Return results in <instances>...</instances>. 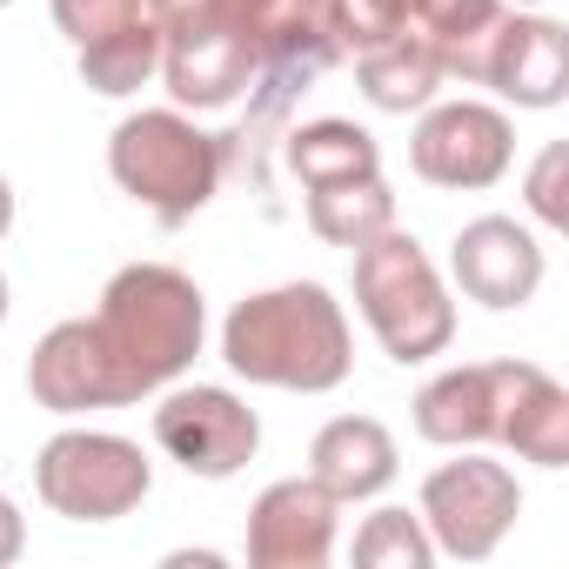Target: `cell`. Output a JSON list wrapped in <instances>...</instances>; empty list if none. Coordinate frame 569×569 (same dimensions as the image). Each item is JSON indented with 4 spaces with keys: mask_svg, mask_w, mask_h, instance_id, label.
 Listing matches in <instances>:
<instances>
[{
    "mask_svg": "<svg viewBox=\"0 0 569 569\" xmlns=\"http://www.w3.org/2000/svg\"><path fill=\"white\" fill-rule=\"evenodd\" d=\"M221 362L254 389L329 396L356 369V329L322 281H274L228 309Z\"/></svg>",
    "mask_w": 569,
    "mask_h": 569,
    "instance_id": "obj_1",
    "label": "cell"
},
{
    "mask_svg": "<svg viewBox=\"0 0 569 569\" xmlns=\"http://www.w3.org/2000/svg\"><path fill=\"white\" fill-rule=\"evenodd\" d=\"M114 376L128 382V396H161L168 382H181L208 342V296L201 281L174 261H128L108 274L101 309L88 316Z\"/></svg>",
    "mask_w": 569,
    "mask_h": 569,
    "instance_id": "obj_2",
    "label": "cell"
},
{
    "mask_svg": "<svg viewBox=\"0 0 569 569\" xmlns=\"http://www.w3.org/2000/svg\"><path fill=\"white\" fill-rule=\"evenodd\" d=\"M228 148L221 134H208L188 108H134L128 121H114L108 134V174L128 201H141L161 228L194 221L214 188H221Z\"/></svg>",
    "mask_w": 569,
    "mask_h": 569,
    "instance_id": "obj_3",
    "label": "cell"
},
{
    "mask_svg": "<svg viewBox=\"0 0 569 569\" xmlns=\"http://www.w3.org/2000/svg\"><path fill=\"white\" fill-rule=\"evenodd\" d=\"M349 254H356V316L369 322L382 356L402 362V369H422V362L449 356L456 302H449V281L429 261V248L409 228H382L376 241H362Z\"/></svg>",
    "mask_w": 569,
    "mask_h": 569,
    "instance_id": "obj_4",
    "label": "cell"
},
{
    "mask_svg": "<svg viewBox=\"0 0 569 569\" xmlns=\"http://www.w3.org/2000/svg\"><path fill=\"white\" fill-rule=\"evenodd\" d=\"M154 462L134 436L114 429H61L34 456V496L68 522H121L148 502Z\"/></svg>",
    "mask_w": 569,
    "mask_h": 569,
    "instance_id": "obj_5",
    "label": "cell"
},
{
    "mask_svg": "<svg viewBox=\"0 0 569 569\" xmlns=\"http://www.w3.org/2000/svg\"><path fill=\"white\" fill-rule=\"evenodd\" d=\"M148 14L161 28V68L154 81L168 88L174 108L188 114H214L234 108L248 94V81L261 74L248 41L228 28L221 0H148Z\"/></svg>",
    "mask_w": 569,
    "mask_h": 569,
    "instance_id": "obj_6",
    "label": "cell"
},
{
    "mask_svg": "<svg viewBox=\"0 0 569 569\" xmlns=\"http://www.w3.org/2000/svg\"><path fill=\"white\" fill-rule=\"evenodd\" d=\"M416 516L436 542V556L456 562H489L502 549V536L522 516V482L509 462H489L482 449H456V462H436L422 476Z\"/></svg>",
    "mask_w": 569,
    "mask_h": 569,
    "instance_id": "obj_7",
    "label": "cell"
},
{
    "mask_svg": "<svg viewBox=\"0 0 569 569\" xmlns=\"http://www.w3.org/2000/svg\"><path fill=\"white\" fill-rule=\"evenodd\" d=\"M409 168L429 181V188H449V194H482L496 188L509 168H516V121L502 101H429L416 114V134H409Z\"/></svg>",
    "mask_w": 569,
    "mask_h": 569,
    "instance_id": "obj_8",
    "label": "cell"
},
{
    "mask_svg": "<svg viewBox=\"0 0 569 569\" xmlns=\"http://www.w3.org/2000/svg\"><path fill=\"white\" fill-rule=\"evenodd\" d=\"M154 449L201 482H228L254 462L261 416L221 382H181V389L168 382L154 402Z\"/></svg>",
    "mask_w": 569,
    "mask_h": 569,
    "instance_id": "obj_9",
    "label": "cell"
},
{
    "mask_svg": "<svg viewBox=\"0 0 569 569\" xmlns=\"http://www.w3.org/2000/svg\"><path fill=\"white\" fill-rule=\"evenodd\" d=\"M476 88H489L502 108H522V114L562 108L569 101V34H562V21L529 14V8H502L482 34Z\"/></svg>",
    "mask_w": 569,
    "mask_h": 569,
    "instance_id": "obj_10",
    "label": "cell"
},
{
    "mask_svg": "<svg viewBox=\"0 0 569 569\" xmlns=\"http://www.w3.org/2000/svg\"><path fill=\"white\" fill-rule=\"evenodd\" d=\"M449 274H456V289L476 309L509 316V309H529L536 302L542 274H549V254H542V241L516 214H476L449 241Z\"/></svg>",
    "mask_w": 569,
    "mask_h": 569,
    "instance_id": "obj_11",
    "label": "cell"
},
{
    "mask_svg": "<svg viewBox=\"0 0 569 569\" xmlns=\"http://www.w3.org/2000/svg\"><path fill=\"white\" fill-rule=\"evenodd\" d=\"M342 536V502L316 476H281L248 502V562L254 569H322Z\"/></svg>",
    "mask_w": 569,
    "mask_h": 569,
    "instance_id": "obj_12",
    "label": "cell"
},
{
    "mask_svg": "<svg viewBox=\"0 0 569 569\" xmlns=\"http://www.w3.org/2000/svg\"><path fill=\"white\" fill-rule=\"evenodd\" d=\"M522 369L529 362H462V369L429 376L409 402L416 436L436 449H489L502 436V409H509Z\"/></svg>",
    "mask_w": 569,
    "mask_h": 569,
    "instance_id": "obj_13",
    "label": "cell"
},
{
    "mask_svg": "<svg viewBox=\"0 0 569 569\" xmlns=\"http://www.w3.org/2000/svg\"><path fill=\"white\" fill-rule=\"evenodd\" d=\"M28 396L48 416H88V409H128L134 402L128 382L114 376V362H108V349H101V336H94L88 316L54 322L34 342V356H28Z\"/></svg>",
    "mask_w": 569,
    "mask_h": 569,
    "instance_id": "obj_14",
    "label": "cell"
},
{
    "mask_svg": "<svg viewBox=\"0 0 569 569\" xmlns=\"http://www.w3.org/2000/svg\"><path fill=\"white\" fill-rule=\"evenodd\" d=\"M228 28L248 41L254 68L261 74H316L336 61V41H329V21H322V0H221Z\"/></svg>",
    "mask_w": 569,
    "mask_h": 569,
    "instance_id": "obj_15",
    "label": "cell"
},
{
    "mask_svg": "<svg viewBox=\"0 0 569 569\" xmlns=\"http://www.w3.org/2000/svg\"><path fill=\"white\" fill-rule=\"evenodd\" d=\"M396 469H402V449H396L389 422H376V416H336V422H322L316 442H309V476H316L342 509H349V502H376V496L396 482Z\"/></svg>",
    "mask_w": 569,
    "mask_h": 569,
    "instance_id": "obj_16",
    "label": "cell"
},
{
    "mask_svg": "<svg viewBox=\"0 0 569 569\" xmlns=\"http://www.w3.org/2000/svg\"><path fill=\"white\" fill-rule=\"evenodd\" d=\"M356 88L376 114H422L442 94V61L422 34H396V41L356 54Z\"/></svg>",
    "mask_w": 569,
    "mask_h": 569,
    "instance_id": "obj_17",
    "label": "cell"
},
{
    "mask_svg": "<svg viewBox=\"0 0 569 569\" xmlns=\"http://www.w3.org/2000/svg\"><path fill=\"white\" fill-rule=\"evenodd\" d=\"M502 449H516L536 469H569V389L549 369H522L509 409H502Z\"/></svg>",
    "mask_w": 569,
    "mask_h": 569,
    "instance_id": "obj_18",
    "label": "cell"
},
{
    "mask_svg": "<svg viewBox=\"0 0 569 569\" xmlns=\"http://www.w3.org/2000/svg\"><path fill=\"white\" fill-rule=\"evenodd\" d=\"M309 228L329 241V248H362L376 241L382 228H396V188L376 174H342V181H322L309 188Z\"/></svg>",
    "mask_w": 569,
    "mask_h": 569,
    "instance_id": "obj_19",
    "label": "cell"
},
{
    "mask_svg": "<svg viewBox=\"0 0 569 569\" xmlns=\"http://www.w3.org/2000/svg\"><path fill=\"white\" fill-rule=\"evenodd\" d=\"M281 161L302 188H322V181H342V174H376L382 168V148L369 128L342 121V114H322V121H302L289 141H281Z\"/></svg>",
    "mask_w": 569,
    "mask_h": 569,
    "instance_id": "obj_20",
    "label": "cell"
},
{
    "mask_svg": "<svg viewBox=\"0 0 569 569\" xmlns=\"http://www.w3.org/2000/svg\"><path fill=\"white\" fill-rule=\"evenodd\" d=\"M502 14V0H409V34H422L442 61V81L476 88V54L489 21Z\"/></svg>",
    "mask_w": 569,
    "mask_h": 569,
    "instance_id": "obj_21",
    "label": "cell"
},
{
    "mask_svg": "<svg viewBox=\"0 0 569 569\" xmlns=\"http://www.w3.org/2000/svg\"><path fill=\"white\" fill-rule=\"evenodd\" d=\"M74 68H81V88H94L108 101L141 94L154 81V68H161V28H154V14L134 21V28H121V34H108V41H94V48H74Z\"/></svg>",
    "mask_w": 569,
    "mask_h": 569,
    "instance_id": "obj_22",
    "label": "cell"
},
{
    "mask_svg": "<svg viewBox=\"0 0 569 569\" xmlns=\"http://www.w3.org/2000/svg\"><path fill=\"white\" fill-rule=\"evenodd\" d=\"M356 562H362V569H429V562H436V542H429V529H422L416 509L382 502V509L362 516V529H356Z\"/></svg>",
    "mask_w": 569,
    "mask_h": 569,
    "instance_id": "obj_23",
    "label": "cell"
},
{
    "mask_svg": "<svg viewBox=\"0 0 569 569\" xmlns=\"http://www.w3.org/2000/svg\"><path fill=\"white\" fill-rule=\"evenodd\" d=\"M322 21H329L336 54H369L409 34V0H322Z\"/></svg>",
    "mask_w": 569,
    "mask_h": 569,
    "instance_id": "obj_24",
    "label": "cell"
},
{
    "mask_svg": "<svg viewBox=\"0 0 569 569\" xmlns=\"http://www.w3.org/2000/svg\"><path fill=\"white\" fill-rule=\"evenodd\" d=\"M54 8V28L68 34V48H94L134 21H148V0H48Z\"/></svg>",
    "mask_w": 569,
    "mask_h": 569,
    "instance_id": "obj_25",
    "label": "cell"
},
{
    "mask_svg": "<svg viewBox=\"0 0 569 569\" xmlns=\"http://www.w3.org/2000/svg\"><path fill=\"white\" fill-rule=\"evenodd\" d=\"M562 174H569V148H562V141H549V148L536 154L529 181H522V201H529V214H536L542 228H562V221H569V201H562Z\"/></svg>",
    "mask_w": 569,
    "mask_h": 569,
    "instance_id": "obj_26",
    "label": "cell"
},
{
    "mask_svg": "<svg viewBox=\"0 0 569 569\" xmlns=\"http://www.w3.org/2000/svg\"><path fill=\"white\" fill-rule=\"evenodd\" d=\"M21 549H28V522H21V509L8 496H0V569L21 562Z\"/></svg>",
    "mask_w": 569,
    "mask_h": 569,
    "instance_id": "obj_27",
    "label": "cell"
},
{
    "mask_svg": "<svg viewBox=\"0 0 569 569\" xmlns=\"http://www.w3.org/2000/svg\"><path fill=\"white\" fill-rule=\"evenodd\" d=\"M168 569H221V556H214V549H174Z\"/></svg>",
    "mask_w": 569,
    "mask_h": 569,
    "instance_id": "obj_28",
    "label": "cell"
},
{
    "mask_svg": "<svg viewBox=\"0 0 569 569\" xmlns=\"http://www.w3.org/2000/svg\"><path fill=\"white\" fill-rule=\"evenodd\" d=\"M8 234H14V181L0 174V241H8Z\"/></svg>",
    "mask_w": 569,
    "mask_h": 569,
    "instance_id": "obj_29",
    "label": "cell"
},
{
    "mask_svg": "<svg viewBox=\"0 0 569 569\" xmlns=\"http://www.w3.org/2000/svg\"><path fill=\"white\" fill-rule=\"evenodd\" d=\"M8 309H14V289H8V274H0V329H8Z\"/></svg>",
    "mask_w": 569,
    "mask_h": 569,
    "instance_id": "obj_30",
    "label": "cell"
},
{
    "mask_svg": "<svg viewBox=\"0 0 569 569\" xmlns=\"http://www.w3.org/2000/svg\"><path fill=\"white\" fill-rule=\"evenodd\" d=\"M0 8H14V0H0Z\"/></svg>",
    "mask_w": 569,
    "mask_h": 569,
    "instance_id": "obj_31",
    "label": "cell"
}]
</instances>
